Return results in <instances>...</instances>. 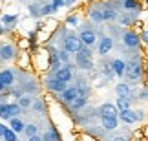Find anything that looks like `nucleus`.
I'll return each instance as SVG.
<instances>
[{"label":"nucleus","instance_id":"nucleus-1","mask_svg":"<svg viewBox=\"0 0 148 141\" xmlns=\"http://www.w3.org/2000/svg\"><path fill=\"white\" fill-rule=\"evenodd\" d=\"M20 110H22V108L18 106V103H4V105H0V117H2V119L18 117Z\"/></svg>","mask_w":148,"mask_h":141},{"label":"nucleus","instance_id":"nucleus-2","mask_svg":"<svg viewBox=\"0 0 148 141\" xmlns=\"http://www.w3.org/2000/svg\"><path fill=\"white\" fill-rule=\"evenodd\" d=\"M77 64L81 66V68H86V70H90V68L93 66V63H92V52H90V46H82V48L77 52Z\"/></svg>","mask_w":148,"mask_h":141},{"label":"nucleus","instance_id":"nucleus-3","mask_svg":"<svg viewBox=\"0 0 148 141\" xmlns=\"http://www.w3.org/2000/svg\"><path fill=\"white\" fill-rule=\"evenodd\" d=\"M124 75H126L130 81H139L141 75H143V68H141L139 61H130L126 64V72H124Z\"/></svg>","mask_w":148,"mask_h":141},{"label":"nucleus","instance_id":"nucleus-4","mask_svg":"<svg viewBox=\"0 0 148 141\" xmlns=\"http://www.w3.org/2000/svg\"><path fill=\"white\" fill-rule=\"evenodd\" d=\"M46 88H48V90H51V92L62 94V92H64V90L68 88V83L59 81V79L55 77V73H53V75H48V77H46Z\"/></svg>","mask_w":148,"mask_h":141},{"label":"nucleus","instance_id":"nucleus-5","mask_svg":"<svg viewBox=\"0 0 148 141\" xmlns=\"http://www.w3.org/2000/svg\"><path fill=\"white\" fill-rule=\"evenodd\" d=\"M82 46H84V44H82V41L77 35H68L64 39V50L70 52V53H77Z\"/></svg>","mask_w":148,"mask_h":141},{"label":"nucleus","instance_id":"nucleus-6","mask_svg":"<svg viewBox=\"0 0 148 141\" xmlns=\"http://www.w3.org/2000/svg\"><path fill=\"white\" fill-rule=\"evenodd\" d=\"M123 42H124V46H128V48H137L139 46V42H141V39L137 33H134V31H126L123 35Z\"/></svg>","mask_w":148,"mask_h":141},{"label":"nucleus","instance_id":"nucleus-7","mask_svg":"<svg viewBox=\"0 0 148 141\" xmlns=\"http://www.w3.org/2000/svg\"><path fill=\"white\" fill-rule=\"evenodd\" d=\"M79 39L82 41L84 46H93L95 41H97V35H95L92 30H82V31H81V35H79Z\"/></svg>","mask_w":148,"mask_h":141},{"label":"nucleus","instance_id":"nucleus-8","mask_svg":"<svg viewBox=\"0 0 148 141\" xmlns=\"http://www.w3.org/2000/svg\"><path fill=\"white\" fill-rule=\"evenodd\" d=\"M55 77L59 79V81H62V83H70L71 77H73L71 68H70V66H60V68L55 72Z\"/></svg>","mask_w":148,"mask_h":141},{"label":"nucleus","instance_id":"nucleus-9","mask_svg":"<svg viewBox=\"0 0 148 141\" xmlns=\"http://www.w3.org/2000/svg\"><path fill=\"white\" fill-rule=\"evenodd\" d=\"M101 121H102V128L104 130H115L117 125H119L117 116H104V117H101Z\"/></svg>","mask_w":148,"mask_h":141},{"label":"nucleus","instance_id":"nucleus-10","mask_svg":"<svg viewBox=\"0 0 148 141\" xmlns=\"http://www.w3.org/2000/svg\"><path fill=\"white\" fill-rule=\"evenodd\" d=\"M60 97H62V101H64L66 105H71L73 101L77 99V86H70V88H66L64 92L60 94Z\"/></svg>","mask_w":148,"mask_h":141},{"label":"nucleus","instance_id":"nucleus-11","mask_svg":"<svg viewBox=\"0 0 148 141\" xmlns=\"http://www.w3.org/2000/svg\"><path fill=\"white\" fill-rule=\"evenodd\" d=\"M99 114H101V117H104V116H117L119 117V110L113 103H104L99 108Z\"/></svg>","mask_w":148,"mask_h":141},{"label":"nucleus","instance_id":"nucleus-12","mask_svg":"<svg viewBox=\"0 0 148 141\" xmlns=\"http://www.w3.org/2000/svg\"><path fill=\"white\" fill-rule=\"evenodd\" d=\"M112 48H113V41L110 37H102L99 41V55H108Z\"/></svg>","mask_w":148,"mask_h":141},{"label":"nucleus","instance_id":"nucleus-13","mask_svg":"<svg viewBox=\"0 0 148 141\" xmlns=\"http://www.w3.org/2000/svg\"><path fill=\"white\" fill-rule=\"evenodd\" d=\"M13 57H15V48L11 44H0V59L11 61Z\"/></svg>","mask_w":148,"mask_h":141},{"label":"nucleus","instance_id":"nucleus-14","mask_svg":"<svg viewBox=\"0 0 148 141\" xmlns=\"http://www.w3.org/2000/svg\"><path fill=\"white\" fill-rule=\"evenodd\" d=\"M9 128L13 132H16V134H24L26 125H24V121H22L20 117H11L9 119Z\"/></svg>","mask_w":148,"mask_h":141},{"label":"nucleus","instance_id":"nucleus-15","mask_svg":"<svg viewBox=\"0 0 148 141\" xmlns=\"http://www.w3.org/2000/svg\"><path fill=\"white\" fill-rule=\"evenodd\" d=\"M119 119H123L124 123H128V125H132V123H135L137 121V116H135V112H132V110H121L119 112Z\"/></svg>","mask_w":148,"mask_h":141},{"label":"nucleus","instance_id":"nucleus-16","mask_svg":"<svg viewBox=\"0 0 148 141\" xmlns=\"http://www.w3.org/2000/svg\"><path fill=\"white\" fill-rule=\"evenodd\" d=\"M112 68H113V73H115L117 77H123L124 72H126V64H124L121 59H113L112 61Z\"/></svg>","mask_w":148,"mask_h":141},{"label":"nucleus","instance_id":"nucleus-17","mask_svg":"<svg viewBox=\"0 0 148 141\" xmlns=\"http://www.w3.org/2000/svg\"><path fill=\"white\" fill-rule=\"evenodd\" d=\"M0 81L5 84V88L11 86V84H13V81H15L13 72H11V70H0Z\"/></svg>","mask_w":148,"mask_h":141},{"label":"nucleus","instance_id":"nucleus-18","mask_svg":"<svg viewBox=\"0 0 148 141\" xmlns=\"http://www.w3.org/2000/svg\"><path fill=\"white\" fill-rule=\"evenodd\" d=\"M115 92H117L119 97H130V95H132V88H130L128 84H124V83H119L115 86Z\"/></svg>","mask_w":148,"mask_h":141},{"label":"nucleus","instance_id":"nucleus-19","mask_svg":"<svg viewBox=\"0 0 148 141\" xmlns=\"http://www.w3.org/2000/svg\"><path fill=\"white\" fill-rule=\"evenodd\" d=\"M86 105H88V97H77L70 106H71L73 110H81V108H84Z\"/></svg>","mask_w":148,"mask_h":141},{"label":"nucleus","instance_id":"nucleus-20","mask_svg":"<svg viewBox=\"0 0 148 141\" xmlns=\"http://www.w3.org/2000/svg\"><path fill=\"white\" fill-rule=\"evenodd\" d=\"M115 106H117L119 112H121V110H128L130 108V97H119Z\"/></svg>","mask_w":148,"mask_h":141},{"label":"nucleus","instance_id":"nucleus-21","mask_svg":"<svg viewBox=\"0 0 148 141\" xmlns=\"http://www.w3.org/2000/svg\"><path fill=\"white\" fill-rule=\"evenodd\" d=\"M18 106L20 108H29V106H33V99L27 97V95H20L18 97Z\"/></svg>","mask_w":148,"mask_h":141},{"label":"nucleus","instance_id":"nucleus-22","mask_svg":"<svg viewBox=\"0 0 148 141\" xmlns=\"http://www.w3.org/2000/svg\"><path fill=\"white\" fill-rule=\"evenodd\" d=\"M44 141H60L59 134L55 132V128H51V130L46 132V136H44Z\"/></svg>","mask_w":148,"mask_h":141},{"label":"nucleus","instance_id":"nucleus-23","mask_svg":"<svg viewBox=\"0 0 148 141\" xmlns=\"http://www.w3.org/2000/svg\"><path fill=\"white\" fill-rule=\"evenodd\" d=\"M90 19L95 20V22H101V20H104V17H102L101 9H92V11H90Z\"/></svg>","mask_w":148,"mask_h":141},{"label":"nucleus","instance_id":"nucleus-24","mask_svg":"<svg viewBox=\"0 0 148 141\" xmlns=\"http://www.w3.org/2000/svg\"><path fill=\"white\" fill-rule=\"evenodd\" d=\"M37 132H38L37 125H26V128H24V134H26L27 138H31V136H37Z\"/></svg>","mask_w":148,"mask_h":141},{"label":"nucleus","instance_id":"nucleus-25","mask_svg":"<svg viewBox=\"0 0 148 141\" xmlns=\"http://www.w3.org/2000/svg\"><path fill=\"white\" fill-rule=\"evenodd\" d=\"M4 141H16V132H13V130H11V128L8 127V130H5L4 132Z\"/></svg>","mask_w":148,"mask_h":141},{"label":"nucleus","instance_id":"nucleus-26","mask_svg":"<svg viewBox=\"0 0 148 141\" xmlns=\"http://www.w3.org/2000/svg\"><path fill=\"white\" fill-rule=\"evenodd\" d=\"M55 11H57V9H55L51 4H46V6H42V8H40V17L49 15V13H55Z\"/></svg>","mask_w":148,"mask_h":141},{"label":"nucleus","instance_id":"nucleus-27","mask_svg":"<svg viewBox=\"0 0 148 141\" xmlns=\"http://www.w3.org/2000/svg\"><path fill=\"white\" fill-rule=\"evenodd\" d=\"M123 6L126 9H139V4L135 0H123Z\"/></svg>","mask_w":148,"mask_h":141},{"label":"nucleus","instance_id":"nucleus-28","mask_svg":"<svg viewBox=\"0 0 148 141\" xmlns=\"http://www.w3.org/2000/svg\"><path fill=\"white\" fill-rule=\"evenodd\" d=\"M15 22H16V17H15V15H4V17H2V24H5V26L15 24Z\"/></svg>","mask_w":148,"mask_h":141},{"label":"nucleus","instance_id":"nucleus-29","mask_svg":"<svg viewBox=\"0 0 148 141\" xmlns=\"http://www.w3.org/2000/svg\"><path fill=\"white\" fill-rule=\"evenodd\" d=\"M90 88L88 86H77V97H88Z\"/></svg>","mask_w":148,"mask_h":141},{"label":"nucleus","instance_id":"nucleus-30","mask_svg":"<svg viewBox=\"0 0 148 141\" xmlns=\"http://www.w3.org/2000/svg\"><path fill=\"white\" fill-rule=\"evenodd\" d=\"M102 17H104V20H113V19H117L115 11H112V9H104V11H102Z\"/></svg>","mask_w":148,"mask_h":141},{"label":"nucleus","instance_id":"nucleus-31","mask_svg":"<svg viewBox=\"0 0 148 141\" xmlns=\"http://www.w3.org/2000/svg\"><path fill=\"white\" fill-rule=\"evenodd\" d=\"M59 59H60V63H68L70 61V52H66V50L59 52Z\"/></svg>","mask_w":148,"mask_h":141},{"label":"nucleus","instance_id":"nucleus-32","mask_svg":"<svg viewBox=\"0 0 148 141\" xmlns=\"http://www.w3.org/2000/svg\"><path fill=\"white\" fill-rule=\"evenodd\" d=\"M29 13L33 17H40V8L38 6H29Z\"/></svg>","mask_w":148,"mask_h":141},{"label":"nucleus","instance_id":"nucleus-33","mask_svg":"<svg viewBox=\"0 0 148 141\" xmlns=\"http://www.w3.org/2000/svg\"><path fill=\"white\" fill-rule=\"evenodd\" d=\"M51 6H53L55 9H59V8H64V0H51Z\"/></svg>","mask_w":148,"mask_h":141},{"label":"nucleus","instance_id":"nucleus-34","mask_svg":"<svg viewBox=\"0 0 148 141\" xmlns=\"http://www.w3.org/2000/svg\"><path fill=\"white\" fill-rule=\"evenodd\" d=\"M68 24L77 26V24H79V19H77V17H70V19H68Z\"/></svg>","mask_w":148,"mask_h":141},{"label":"nucleus","instance_id":"nucleus-35","mask_svg":"<svg viewBox=\"0 0 148 141\" xmlns=\"http://www.w3.org/2000/svg\"><path fill=\"white\" fill-rule=\"evenodd\" d=\"M27 141H44V139H42V138L37 134V136H31V138H27Z\"/></svg>","mask_w":148,"mask_h":141},{"label":"nucleus","instance_id":"nucleus-36","mask_svg":"<svg viewBox=\"0 0 148 141\" xmlns=\"http://www.w3.org/2000/svg\"><path fill=\"white\" fill-rule=\"evenodd\" d=\"M135 116H137V121H139V119H143V117H145V112L143 110H137V112H135Z\"/></svg>","mask_w":148,"mask_h":141},{"label":"nucleus","instance_id":"nucleus-37","mask_svg":"<svg viewBox=\"0 0 148 141\" xmlns=\"http://www.w3.org/2000/svg\"><path fill=\"white\" fill-rule=\"evenodd\" d=\"M5 130H8V127H4L2 123H0V136H4V132H5Z\"/></svg>","mask_w":148,"mask_h":141},{"label":"nucleus","instance_id":"nucleus-38","mask_svg":"<svg viewBox=\"0 0 148 141\" xmlns=\"http://www.w3.org/2000/svg\"><path fill=\"white\" fill-rule=\"evenodd\" d=\"M77 0H64V6H73Z\"/></svg>","mask_w":148,"mask_h":141},{"label":"nucleus","instance_id":"nucleus-39","mask_svg":"<svg viewBox=\"0 0 148 141\" xmlns=\"http://www.w3.org/2000/svg\"><path fill=\"white\" fill-rule=\"evenodd\" d=\"M143 39H145V42L148 44V31H145V33H143Z\"/></svg>","mask_w":148,"mask_h":141},{"label":"nucleus","instance_id":"nucleus-40","mask_svg":"<svg viewBox=\"0 0 148 141\" xmlns=\"http://www.w3.org/2000/svg\"><path fill=\"white\" fill-rule=\"evenodd\" d=\"M4 90H5V84H4L2 81H0V92H4Z\"/></svg>","mask_w":148,"mask_h":141},{"label":"nucleus","instance_id":"nucleus-41","mask_svg":"<svg viewBox=\"0 0 148 141\" xmlns=\"http://www.w3.org/2000/svg\"><path fill=\"white\" fill-rule=\"evenodd\" d=\"M112 141H126L124 138H115V139H112Z\"/></svg>","mask_w":148,"mask_h":141}]
</instances>
